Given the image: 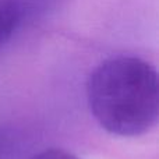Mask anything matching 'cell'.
<instances>
[{
  "instance_id": "3957f363",
  "label": "cell",
  "mask_w": 159,
  "mask_h": 159,
  "mask_svg": "<svg viewBox=\"0 0 159 159\" xmlns=\"http://www.w3.org/2000/svg\"><path fill=\"white\" fill-rule=\"evenodd\" d=\"M16 144L8 133L0 130V159H14Z\"/></svg>"
},
{
  "instance_id": "7a4b0ae2",
  "label": "cell",
  "mask_w": 159,
  "mask_h": 159,
  "mask_svg": "<svg viewBox=\"0 0 159 159\" xmlns=\"http://www.w3.org/2000/svg\"><path fill=\"white\" fill-rule=\"evenodd\" d=\"M25 24L17 0H0V48Z\"/></svg>"
},
{
  "instance_id": "6da1fadb",
  "label": "cell",
  "mask_w": 159,
  "mask_h": 159,
  "mask_svg": "<svg viewBox=\"0 0 159 159\" xmlns=\"http://www.w3.org/2000/svg\"><path fill=\"white\" fill-rule=\"evenodd\" d=\"M88 106L107 133L138 137L159 117L157 69L137 56H115L93 69L87 81Z\"/></svg>"
},
{
  "instance_id": "277c9868",
  "label": "cell",
  "mask_w": 159,
  "mask_h": 159,
  "mask_svg": "<svg viewBox=\"0 0 159 159\" xmlns=\"http://www.w3.org/2000/svg\"><path fill=\"white\" fill-rule=\"evenodd\" d=\"M31 159H80L74 154L60 148H49L35 154Z\"/></svg>"
}]
</instances>
